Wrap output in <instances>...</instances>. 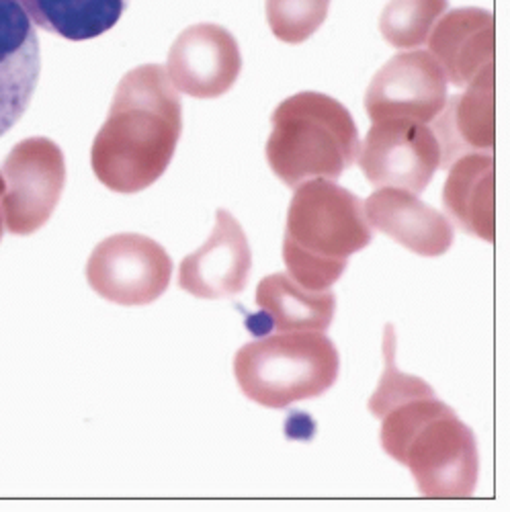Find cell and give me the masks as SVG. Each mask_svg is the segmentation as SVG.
I'll use <instances>...</instances> for the list:
<instances>
[{
	"mask_svg": "<svg viewBox=\"0 0 510 512\" xmlns=\"http://www.w3.org/2000/svg\"><path fill=\"white\" fill-rule=\"evenodd\" d=\"M181 132L183 105L166 68L138 66L121 78L95 136L93 173L115 193H140L166 173Z\"/></svg>",
	"mask_w": 510,
	"mask_h": 512,
	"instance_id": "7a4b0ae2",
	"label": "cell"
},
{
	"mask_svg": "<svg viewBox=\"0 0 510 512\" xmlns=\"http://www.w3.org/2000/svg\"><path fill=\"white\" fill-rule=\"evenodd\" d=\"M433 132L441 144V166H449L461 152H490L494 148V64H488L461 97L433 121Z\"/></svg>",
	"mask_w": 510,
	"mask_h": 512,
	"instance_id": "2e32d148",
	"label": "cell"
},
{
	"mask_svg": "<svg viewBox=\"0 0 510 512\" xmlns=\"http://www.w3.org/2000/svg\"><path fill=\"white\" fill-rule=\"evenodd\" d=\"M427 41L447 82L457 89L467 87L494 64V15L476 7L449 11L435 23Z\"/></svg>",
	"mask_w": 510,
	"mask_h": 512,
	"instance_id": "5bb4252c",
	"label": "cell"
},
{
	"mask_svg": "<svg viewBox=\"0 0 510 512\" xmlns=\"http://www.w3.org/2000/svg\"><path fill=\"white\" fill-rule=\"evenodd\" d=\"M173 261L156 240L123 232L95 246L87 263V281L103 300L117 306H148L168 289Z\"/></svg>",
	"mask_w": 510,
	"mask_h": 512,
	"instance_id": "8992f818",
	"label": "cell"
},
{
	"mask_svg": "<svg viewBox=\"0 0 510 512\" xmlns=\"http://www.w3.org/2000/svg\"><path fill=\"white\" fill-rule=\"evenodd\" d=\"M267 160L279 181L295 189L312 179L336 181L359 158V132L351 111L336 99L304 91L271 115Z\"/></svg>",
	"mask_w": 510,
	"mask_h": 512,
	"instance_id": "277c9868",
	"label": "cell"
},
{
	"mask_svg": "<svg viewBox=\"0 0 510 512\" xmlns=\"http://www.w3.org/2000/svg\"><path fill=\"white\" fill-rule=\"evenodd\" d=\"M340 357L322 332H277L244 345L234 357L242 394L271 410L320 398L338 377Z\"/></svg>",
	"mask_w": 510,
	"mask_h": 512,
	"instance_id": "5b68a950",
	"label": "cell"
},
{
	"mask_svg": "<svg viewBox=\"0 0 510 512\" xmlns=\"http://www.w3.org/2000/svg\"><path fill=\"white\" fill-rule=\"evenodd\" d=\"M386 371L369 400L381 420V447L406 465L420 496L435 500L472 498L478 484L476 437L427 381L396 365V330L386 326Z\"/></svg>",
	"mask_w": 510,
	"mask_h": 512,
	"instance_id": "6da1fadb",
	"label": "cell"
},
{
	"mask_svg": "<svg viewBox=\"0 0 510 512\" xmlns=\"http://www.w3.org/2000/svg\"><path fill=\"white\" fill-rule=\"evenodd\" d=\"M250 271L248 238L232 213L220 209L207 242L183 259L179 287L201 300H224L246 289Z\"/></svg>",
	"mask_w": 510,
	"mask_h": 512,
	"instance_id": "8fae6325",
	"label": "cell"
},
{
	"mask_svg": "<svg viewBox=\"0 0 510 512\" xmlns=\"http://www.w3.org/2000/svg\"><path fill=\"white\" fill-rule=\"evenodd\" d=\"M29 19L68 41L95 39L113 29L132 0H17Z\"/></svg>",
	"mask_w": 510,
	"mask_h": 512,
	"instance_id": "ac0fdd59",
	"label": "cell"
},
{
	"mask_svg": "<svg viewBox=\"0 0 510 512\" xmlns=\"http://www.w3.org/2000/svg\"><path fill=\"white\" fill-rule=\"evenodd\" d=\"M357 160L373 187H394L416 195L431 185L443 154L429 123L388 119L371 125Z\"/></svg>",
	"mask_w": 510,
	"mask_h": 512,
	"instance_id": "ba28073f",
	"label": "cell"
},
{
	"mask_svg": "<svg viewBox=\"0 0 510 512\" xmlns=\"http://www.w3.org/2000/svg\"><path fill=\"white\" fill-rule=\"evenodd\" d=\"M259 314L248 318V330L257 336L271 332H324L336 312V295L310 291L287 273H273L257 287Z\"/></svg>",
	"mask_w": 510,
	"mask_h": 512,
	"instance_id": "9a60e30c",
	"label": "cell"
},
{
	"mask_svg": "<svg viewBox=\"0 0 510 512\" xmlns=\"http://www.w3.org/2000/svg\"><path fill=\"white\" fill-rule=\"evenodd\" d=\"M330 0H267L265 11L273 35L283 44H304L326 21Z\"/></svg>",
	"mask_w": 510,
	"mask_h": 512,
	"instance_id": "ffe728a7",
	"label": "cell"
},
{
	"mask_svg": "<svg viewBox=\"0 0 510 512\" xmlns=\"http://www.w3.org/2000/svg\"><path fill=\"white\" fill-rule=\"evenodd\" d=\"M449 166L443 187L447 213L467 234L494 244V156L490 152H467Z\"/></svg>",
	"mask_w": 510,
	"mask_h": 512,
	"instance_id": "e0dca14e",
	"label": "cell"
},
{
	"mask_svg": "<svg viewBox=\"0 0 510 512\" xmlns=\"http://www.w3.org/2000/svg\"><path fill=\"white\" fill-rule=\"evenodd\" d=\"M447 105V76L431 52L408 50L381 68L365 93V111L375 121L410 119L433 123Z\"/></svg>",
	"mask_w": 510,
	"mask_h": 512,
	"instance_id": "9c48e42d",
	"label": "cell"
},
{
	"mask_svg": "<svg viewBox=\"0 0 510 512\" xmlns=\"http://www.w3.org/2000/svg\"><path fill=\"white\" fill-rule=\"evenodd\" d=\"M447 9L449 0H390L381 11L379 31L396 50H416L427 44Z\"/></svg>",
	"mask_w": 510,
	"mask_h": 512,
	"instance_id": "d6986e66",
	"label": "cell"
},
{
	"mask_svg": "<svg viewBox=\"0 0 510 512\" xmlns=\"http://www.w3.org/2000/svg\"><path fill=\"white\" fill-rule=\"evenodd\" d=\"M5 228L15 236H29L44 228L56 211L64 185L66 160L50 138H27L5 158Z\"/></svg>",
	"mask_w": 510,
	"mask_h": 512,
	"instance_id": "52a82bcc",
	"label": "cell"
},
{
	"mask_svg": "<svg viewBox=\"0 0 510 512\" xmlns=\"http://www.w3.org/2000/svg\"><path fill=\"white\" fill-rule=\"evenodd\" d=\"M3 195H5V179L3 173H0V240H3L7 228H5V213H3Z\"/></svg>",
	"mask_w": 510,
	"mask_h": 512,
	"instance_id": "44dd1931",
	"label": "cell"
},
{
	"mask_svg": "<svg viewBox=\"0 0 510 512\" xmlns=\"http://www.w3.org/2000/svg\"><path fill=\"white\" fill-rule=\"evenodd\" d=\"M41 74L39 37L17 0H0V136L25 115Z\"/></svg>",
	"mask_w": 510,
	"mask_h": 512,
	"instance_id": "7c38bea8",
	"label": "cell"
},
{
	"mask_svg": "<svg viewBox=\"0 0 510 512\" xmlns=\"http://www.w3.org/2000/svg\"><path fill=\"white\" fill-rule=\"evenodd\" d=\"M242 72L236 37L222 25L197 23L187 27L168 52L166 74L173 87L195 99L226 95Z\"/></svg>",
	"mask_w": 510,
	"mask_h": 512,
	"instance_id": "30bf717a",
	"label": "cell"
},
{
	"mask_svg": "<svg viewBox=\"0 0 510 512\" xmlns=\"http://www.w3.org/2000/svg\"><path fill=\"white\" fill-rule=\"evenodd\" d=\"M363 209L371 228L394 238L418 256L435 259L453 246L455 232L451 222L410 191L381 187L367 199Z\"/></svg>",
	"mask_w": 510,
	"mask_h": 512,
	"instance_id": "4fadbf2b",
	"label": "cell"
},
{
	"mask_svg": "<svg viewBox=\"0 0 510 512\" xmlns=\"http://www.w3.org/2000/svg\"><path fill=\"white\" fill-rule=\"evenodd\" d=\"M361 199L328 179L295 187L287 209L283 261L287 275L310 291L330 289L349 256L371 244Z\"/></svg>",
	"mask_w": 510,
	"mask_h": 512,
	"instance_id": "3957f363",
	"label": "cell"
}]
</instances>
